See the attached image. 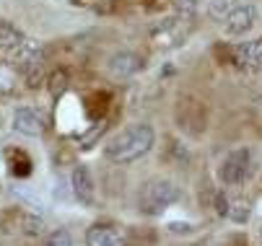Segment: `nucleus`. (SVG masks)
<instances>
[{"label":"nucleus","instance_id":"obj_15","mask_svg":"<svg viewBox=\"0 0 262 246\" xmlns=\"http://www.w3.org/2000/svg\"><path fill=\"white\" fill-rule=\"evenodd\" d=\"M65 86H68L65 73H55V76H52V93H62V91H65Z\"/></svg>","mask_w":262,"mask_h":246},{"label":"nucleus","instance_id":"obj_2","mask_svg":"<svg viewBox=\"0 0 262 246\" xmlns=\"http://www.w3.org/2000/svg\"><path fill=\"white\" fill-rule=\"evenodd\" d=\"M182 200V189L171 182V179H148L140 187L138 194V210L143 215H161L164 210H169L171 205H177Z\"/></svg>","mask_w":262,"mask_h":246},{"label":"nucleus","instance_id":"obj_5","mask_svg":"<svg viewBox=\"0 0 262 246\" xmlns=\"http://www.w3.org/2000/svg\"><path fill=\"white\" fill-rule=\"evenodd\" d=\"M13 130L26 137H42L47 132V117L34 107H18L13 112Z\"/></svg>","mask_w":262,"mask_h":246},{"label":"nucleus","instance_id":"obj_6","mask_svg":"<svg viewBox=\"0 0 262 246\" xmlns=\"http://www.w3.org/2000/svg\"><path fill=\"white\" fill-rule=\"evenodd\" d=\"M70 189H73V197H76L81 205H86V207H91L96 202V184H94V177H91L89 166L78 163L76 168H73V174H70Z\"/></svg>","mask_w":262,"mask_h":246},{"label":"nucleus","instance_id":"obj_4","mask_svg":"<svg viewBox=\"0 0 262 246\" xmlns=\"http://www.w3.org/2000/svg\"><path fill=\"white\" fill-rule=\"evenodd\" d=\"M257 21H259L257 8L252 3H239L229 13V18L223 21V31H226L229 37H247V34L257 26Z\"/></svg>","mask_w":262,"mask_h":246},{"label":"nucleus","instance_id":"obj_10","mask_svg":"<svg viewBox=\"0 0 262 246\" xmlns=\"http://www.w3.org/2000/svg\"><path fill=\"white\" fill-rule=\"evenodd\" d=\"M234 52H236V62H239L242 67L262 70V37H259V39H252V42L239 44Z\"/></svg>","mask_w":262,"mask_h":246},{"label":"nucleus","instance_id":"obj_16","mask_svg":"<svg viewBox=\"0 0 262 246\" xmlns=\"http://www.w3.org/2000/svg\"><path fill=\"white\" fill-rule=\"evenodd\" d=\"M259 241H262V226H259Z\"/></svg>","mask_w":262,"mask_h":246},{"label":"nucleus","instance_id":"obj_12","mask_svg":"<svg viewBox=\"0 0 262 246\" xmlns=\"http://www.w3.org/2000/svg\"><path fill=\"white\" fill-rule=\"evenodd\" d=\"M239 6V0H208V16L218 23L229 18V13Z\"/></svg>","mask_w":262,"mask_h":246},{"label":"nucleus","instance_id":"obj_13","mask_svg":"<svg viewBox=\"0 0 262 246\" xmlns=\"http://www.w3.org/2000/svg\"><path fill=\"white\" fill-rule=\"evenodd\" d=\"M16 88V73H13V67L6 65V62H0V96H6Z\"/></svg>","mask_w":262,"mask_h":246},{"label":"nucleus","instance_id":"obj_1","mask_svg":"<svg viewBox=\"0 0 262 246\" xmlns=\"http://www.w3.org/2000/svg\"><path fill=\"white\" fill-rule=\"evenodd\" d=\"M154 143H156V132L151 125H130L104 145V156L112 163L127 166L151 153Z\"/></svg>","mask_w":262,"mask_h":246},{"label":"nucleus","instance_id":"obj_9","mask_svg":"<svg viewBox=\"0 0 262 246\" xmlns=\"http://www.w3.org/2000/svg\"><path fill=\"white\" fill-rule=\"evenodd\" d=\"M140 67H143V60L135 52H127V50L109 57V73L115 78H130V76L138 73Z\"/></svg>","mask_w":262,"mask_h":246},{"label":"nucleus","instance_id":"obj_7","mask_svg":"<svg viewBox=\"0 0 262 246\" xmlns=\"http://www.w3.org/2000/svg\"><path fill=\"white\" fill-rule=\"evenodd\" d=\"M26 42H29V37L21 29H16L13 23H0V57L3 60L16 62L18 55L24 52Z\"/></svg>","mask_w":262,"mask_h":246},{"label":"nucleus","instance_id":"obj_3","mask_svg":"<svg viewBox=\"0 0 262 246\" xmlns=\"http://www.w3.org/2000/svg\"><path fill=\"white\" fill-rule=\"evenodd\" d=\"M249 171H252V151L249 148H236L221 161L218 179L223 184H229V187H236L249 177Z\"/></svg>","mask_w":262,"mask_h":246},{"label":"nucleus","instance_id":"obj_14","mask_svg":"<svg viewBox=\"0 0 262 246\" xmlns=\"http://www.w3.org/2000/svg\"><path fill=\"white\" fill-rule=\"evenodd\" d=\"M45 246H73V238H70V233L65 228H57V231L50 233V238L45 241Z\"/></svg>","mask_w":262,"mask_h":246},{"label":"nucleus","instance_id":"obj_8","mask_svg":"<svg viewBox=\"0 0 262 246\" xmlns=\"http://www.w3.org/2000/svg\"><path fill=\"white\" fill-rule=\"evenodd\" d=\"M127 238L117 226L96 223L86 231V246H125Z\"/></svg>","mask_w":262,"mask_h":246},{"label":"nucleus","instance_id":"obj_11","mask_svg":"<svg viewBox=\"0 0 262 246\" xmlns=\"http://www.w3.org/2000/svg\"><path fill=\"white\" fill-rule=\"evenodd\" d=\"M218 213L231 218V220H236V223H244L249 218L252 210H249V202L247 200H229V197L218 194Z\"/></svg>","mask_w":262,"mask_h":246}]
</instances>
